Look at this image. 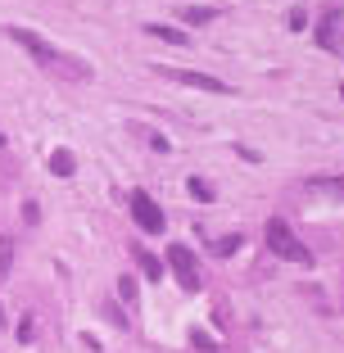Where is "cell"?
<instances>
[{
	"instance_id": "1",
	"label": "cell",
	"mask_w": 344,
	"mask_h": 353,
	"mask_svg": "<svg viewBox=\"0 0 344 353\" xmlns=\"http://www.w3.org/2000/svg\"><path fill=\"white\" fill-rule=\"evenodd\" d=\"M5 32H10V41H19L23 50L32 54V59L41 63V68H59V63H68V73H73V77H91V68H86V63H77V59H68V54H59L50 41H45V37H37V32H28V28H5Z\"/></svg>"
},
{
	"instance_id": "2",
	"label": "cell",
	"mask_w": 344,
	"mask_h": 353,
	"mask_svg": "<svg viewBox=\"0 0 344 353\" xmlns=\"http://www.w3.org/2000/svg\"><path fill=\"white\" fill-rule=\"evenodd\" d=\"M267 250L276 254V259H290V263H299V268H308V263H313V254L303 250L299 240L290 236V227H285L281 218H272L267 222Z\"/></svg>"
},
{
	"instance_id": "3",
	"label": "cell",
	"mask_w": 344,
	"mask_h": 353,
	"mask_svg": "<svg viewBox=\"0 0 344 353\" xmlns=\"http://www.w3.org/2000/svg\"><path fill=\"white\" fill-rule=\"evenodd\" d=\"M168 268H172V276H177L181 290L195 294L199 285H204V276H199V263H195V254H190L186 245H168Z\"/></svg>"
},
{
	"instance_id": "4",
	"label": "cell",
	"mask_w": 344,
	"mask_h": 353,
	"mask_svg": "<svg viewBox=\"0 0 344 353\" xmlns=\"http://www.w3.org/2000/svg\"><path fill=\"white\" fill-rule=\"evenodd\" d=\"M132 218H136V227L150 231V236H163V231H168L163 208L150 199V190H132Z\"/></svg>"
},
{
	"instance_id": "5",
	"label": "cell",
	"mask_w": 344,
	"mask_h": 353,
	"mask_svg": "<svg viewBox=\"0 0 344 353\" xmlns=\"http://www.w3.org/2000/svg\"><path fill=\"white\" fill-rule=\"evenodd\" d=\"M159 73L181 82V86H195V91H213V95L227 91V82H218V77H209V73H190V68H159Z\"/></svg>"
},
{
	"instance_id": "6",
	"label": "cell",
	"mask_w": 344,
	"mask_h": 353,
	"mask_svg": "<svg viewBox=\"0 0 344 353\" xmlns=\"http://www.w3.org/2000/svg\"><path fill=\"white\" fill-rule=\"evenodd\" d=\"M145 32L159 37V41H168V46H190V32L172 28V23H145Z\"/></svg>"
},
{
	"instance_id": "7",
	"label": "cell",
	"mask_w": 344,
	"mask_h": 353,
	"mask_svg": "<svg viewBox=\"0 0 344 353\" xmlns=\"http://www.w3.org/2000/svg\"><path fill=\"white\" fill-rule=\"evenodd\" d=\"M335 28H340V10L331 5V10L322 14V23H317V46H322V50H331V46H335Z\"/></svg>"
},
{
	"instance_id": "8",
	"label": "cell",
	"mask_w": 344,
	"mask_h": 353,
	"mask_svg": "<svg viewBox=\"0 0 344 353\" xmlns=\"http://www.w3.org/2000/svg\"><path fill=\"white\" fill-rule=\"evenodd\" d=\"M132 259L141 263V272H145L150 281H159V276H163V259H154V254H150L145 245H132Z\"/></svg>"
},
{
	"instance_id": "9",
	"label": "cell",
	"mask_w": 344,
	"mask_h": 353,
	"mask_svg": "<svg viewBox=\"0 0 344 353\" xmlns=\"http://www.w3.org/2000/svg\"><path fill=\"white\" fill-rule=\"evenodd\" d=\"M308 190L331 195V199H344V176H313V181H308Z\"/></svg>"
},
{
	"instance_id": "10",
	"label": "cell",
	"mask_w": 344,
	"mask_h": 353,
	"mask_svg": "<svg viewBox=\"0 0 344 353\" xmlns=\"http://www.w3.org/2000/svg\"><path fill=\"white\" fill-rule=\"evenodd\" d=\"M213 19H218V10H209V5H181V23H190V28L213 23Z\"/></svg>"
},
{
	"instance_id": "11",
	"label": "cell",
	"mask_w": 344,
	"mask_h": 353,
	"mask_svg": "<svg viewBox=\"0 0 344 353\" xmlns=\"http://www.w3.org/2000/svg\"><path fill=\"white\" fill-rule=\"evenodd\" d=\"M50 172H54V176H73V172H77L73 150H54V154H50Z\"/></svg>"
},
{
	"instance_id": "12",
	"label": "cell",
	"mask_w": 344,
	"mask_h": 353,
	"mask_svg": "<svg viewBox=\"0 0 344 353\" xmlns=\"http://www.w3.org/2000/svg\"><path fill=\"white\" fill-rule=\"evenodd\" d=\"M10 268H14V240L0 236V281L10 276Z\"/></svg>"
},
{
	"instance_id": "13",
	"label": "cell",
	"mask_w": 344,
	"mask_h": 353,
	"mask_svg": "<svg viewBox=\"0 0 344 353\" xmlns=\"http://www.w3.org/2000/svg\"><path fill=\"white\" fill-rule=\"evenodd\" d=\"M240 245H245V240H240V236H222L218 245H213V254H218V259H231V254H236Z\"/></svg>"
},
{
	"instance_id": "14",
	"label": "cell",
	"mask_w": 344,
	"mask_h": 353,
	"mask_svg": "<svg viewBox=\"0 0 344 353\" xmlns=\"http://www.w3.org/2000/svg\"><path fill=\"white\" fill-rule=\"evenodd\" d=\"M190 195H195L199 204H209V199H213V186L204 181V176H190Z\"/></svg>"
},
{
	"instance_id": "15",
	"label": "cell",
	"mask_w": 344,
	"mask_h": 353,
	"mask_svg": "<svg viewBox=\"0 0 344 353\" xmlns=\"http://www.w3.org/2000/svg\"><path fill=\"white\" fill-rule=\"evenodd\" d=\"M118 294H123L127 308H136V281L132 276H118Z\"/></svg>"
},
{
	"instance_id": "16",
	"label": "cell",
	"mask_w": 344,
	"mask_h": 353,
	"mask_svg": "<svg viewBox=\"0 0 344 353\" xmlns=\"http://www.w3.org/2000/svg\"><path fill=\"white\" fill-rule=\"evenodd\" d=\"M285 23H290V32H303V28H308V10H303V5H294V10L285 14Z\"/></svg>"
},
{
	"instance_id": "17",
	"label": "cell",
	"mask_w": 344,
	"mask_h": 353,
	"mask_svg": "<svg viewBox=\"0 0 344 353\" xmlns=\"http://www.w3.org/2000/svg\"><path fill=\"white\" fill-rule=\"evenodd\" d=\"M32 331H37V322H32V317H23V322H19V340L28 344V340H32Z\"/></svg>"
},
{
	"instance_id": "18",
	"label": "cell",
	"mask_w": 344,
	"mask_h": 353,
	"mask_svg": "<svg viewBox=\"0 0 344 353\" xmlns=\"http://www.w3.org/2000/svg\"><path fill=\"white\" fill-rule=\"evenodd\" d=\"M37 218H41V213H37V204L28 199V204H23V222H28V227H37Z\"/></svg>"
},
{
	"instance_id": "19",
	"label": "cell",
	"mask_w": 344,
	"mask_h": 353,
	"mask_svg": "<svg viewBox=\"0 0 344 353\" xmlns=\"http://www.w3.org/2000/svg\"><path fill=\"white\" fill-rule=\"evenodd\" d=\"M150 145H154V150H159V154H168V150H172V145H168V136H159V132H154V136H150Z\"/></svg>"
},
{
	"instance_id": "20",
	"label": "cell",
	"mask_w": 344,
	"mask_h": 353,
	"mask_svg": "<svg viewBox=\"0 0 344 353\" xmlns=\"http://www.w3.org/2000/svg\"><path fill=\"white\" fill-rule=\"evenodd\" d=\"M0 145H5V136H0Z\"/></svg>"
},
{
	"instance_id": "21",
	"label": "cell",
	"mask_w": 344,
	"mask_h": 353,
	"mask_svg": "<svg viewBox=\"0 0 344 353\" xmlns=\"http://www.w3.org/2000/svg\"><path fill=\"white\" fill-rule=\"evenodd\" d=\"M340 95H344V86H340Z\"/></svg>"
}]
</instances>
